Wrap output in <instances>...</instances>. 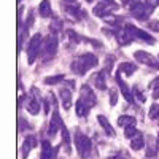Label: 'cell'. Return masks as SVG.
Returning <instances> with one entry per match:
<instances>
[{
  "mask_svg": "<svg viewBox=\"0 0 159 159\" xmlns=\"http://www.w3.org/2000/svg\"><path fill=\"white\" fill-rule=\"evenodd\" d=\"M97 65H99V59L94 54H91V52H86V54H81L72 62V70H73V73L83 76V75H86V72L89 69H94Z\"/></svg>",
  "mask_w": 159,
  "mask_h": 159,
  "instance_id": "obj_1",
  "label": "cell"
},
{
  "mask_svg": "<svg viewBox=\"0 0 159 159\" xmlns=\"http://www.w3.org/2000/svg\"><path fill=\"white\" fill-rule=\"evenodd\" d=\"M73 140H75V147H76L78 156L81 159H88L91 156V151H92V143H91L89 137H86L81 130L76 129Z\"/></svg>",
  "mask_w": 159,
  "mask_h": 159,
  "instance_id": "obj_2",
  "label": "cell"
},
{
  "mask_svg": "<svg viewBox=\"0 0 159 159\" xmlns=\"http://www.w3.org/2000/svg\"><path fill=\"white\" fill-rule=\"evenodd\" d=\"M43 42L45 40L42 38V34H35L30 38L29 46H27V62L29 64H34L37 61V57L40 56V52L43 49Z\"/></svg>",
  "mask_w": 159,
  "mask_h": 159,
  "instance_id": "obj_3",
  "label": "cell"
},
{
  "mask_svg": "<svg viewBox=\"0 0 159 159\" xmlns=\"http://www.w3.org/2000/svg\"><path fill=\"white\" fill-rule=\"evenodd\" d=\"M42 51H43L45 61H49L56 56V52H57V37H56V34H51L45 38Z\"/></svg>",
  "mask_w": 159,
  "mask_h": 159,
  "instance_id": "obj_4",
  "label": "cell"
},
{
  "mask_svg": "<svg viewBox=\"0 0 159 159\" xmlns=\"http://www.w3.org/2000/svg\"><path fill=\"white\" fill-rule=\"evenodd\" d=\"M153 10L154 8H151L147 2H139L137 5H134L130 8V15L134 16L135 19H139V21H145V19H148L150 18V15L153 13Z\"/></svg>",
  "mask_w": 159,
  "mask_h": 159,
  "instance_id": "obj_5",
  "label": "cell"
},
{
  "mask_svg": "<svg viewBox=\"0 0 159 159\" xmlns=\"http://www.w3.org/2000/svg\"><path fill=\"white\" fill-rule=\"evenodd\" d=\"M80 100H81L88 108H92V107L97 103L96 94L92 92V89H91L88 84H83L81 89H80Z\"/></svg>",
  "mask_w": 159,
  "mask_h": 159,
  "instance_id": "obj_6",
  "label": "cell"
},
{
  "mask_svg": "<svg viewBox=\"0 0 159 159\" xmlns=\"http://www.w3.org/2000/svg\"><path fill=\"white\" fill-rule=\"evenodd\" d=\"M134 57H135L139 62L148 65V67H151V69H154V70H159V61H156V57L151 56L150 52H147V51H135V52H134Z\"/></svg>",
  "mask_w": 159,
  "mask_h": 159,
  "instance_id": "obj_7",
  "label": "cell"
},
{
  "mask_svg": "<svg viewBox=\"0 0 159 159\" xmlns=\"http://www.w3.org/2000/svg\"><path fill=\"white\" fill-rule=\"evenodd\" d=\"M130 35L132 38H137V40H142V42H147V43H154V38L148 34V32H145L139 27H135V25H132V24H127L126 27H124Z\"/></svg>",
  "mask_w": 159,
  "mask_h": 159,
  "instance_id": "obj_8",
  "label": "cell"
},
{
  "mask_svg": "<svg viewBox=\"0 0 159 159\" xmlns=\"http://www.w3.org/2000/svg\"><path fill=\"white\" fill-rule=\"evenodd\" d=\"M115 80H116V83H118L119 89H121V94L124 96V99H126L129 103H134V99H135V96H134V92H130L129 86L124 83V80L121 78V72L115 75Z\"/></svg>",
  "mask_w": 159,
  "mask_h": 159,
  "instance_id": "obj_9",
  "label": "cell"
},
{
  "mask_svg": "<svg viewBox=\"0 0 159 159\" xmlns=\"http://www.w3.org/2000/svg\"><path fill=\"white\" fill-rule=\"evenodd\" d=\"M62 119H61V115L57 111V108L54 107V113H52V118H51V121H49V126H48V135H54L56 132L62 127Z\"/></svg>",
  "mask_w": 159,
  "mask_h": 159,
  "instance_id": "obj_10",
  "label": "cell"
},
{
  "mask_svg": "<svg viewBox=\"0 0 159 159\" xmlns=\"http://www.w3.org/2000/svg\"><path fill=\"white\" fill-rule=\"evenodd\" d=\"M37 147V139L34 137V135H29L27 139L24 140V143H22V151H21V156H22V159H27V156H29V153L34 150Z\"/></svg>",
  "mask_w": 159,
  "mask_h": 159,
  "instance_id": "obj_11",
  "label": "cell"
},
{
  "mask_svg": "<svg viewBox=\"0 0 159 159\" xmlns=\"http://www.w3.org/2000/svg\"><path fill=\"white\" fill-rule=\"evenodd\" d=\"M57 157V148H52L49 142L42 143V157L40 159H56Z\"/></svg>",
  "mask_w": 159,
  "mask_h": 159,
  "instance_id": "obj_12",
  "label": "cell"
},
{
  "mask_svg": "<svg viewBox=\"0 0 159 159\" xmlns=\"http://www.w3.org/2000/svg\"><path fill=\"white\" fill-rule=\"evenodd\" d=\"M59 96H61V102H62L64 110H69L72 107V91L67 89V88H62Z\"/></svg>",
  "mask_w": 159,
  "mask_h": 159,
  "instance_id": "obj_13",
  "label": "cell"
},
{
  "mask_svg": "<svg viewBox=\"0 0 159 159\" xmlns=\"http://www.w3.org/2000/svg\"><path fill=\"white\" fill-rule=\"evenodd\" d=\"M108 7H110L108 3L102 2V3L96 5L92 11H94V15H96V16H99V18H103V19H105V18H108V16L111 15V10H110Z\"/></svg>",
  "mask_w": 159,
  "mask_h": 159,
  "instance_id": "obj_14",
  "label": "cell"
},
{
  "mask_svg": "<svg viewBox=\"0 0 159 159\" xmlns=\"http://www.w3.org/2000/svg\"><path fill=\"white\" fill-rule=\"evenodd\" d=\"M65 11H67L69 15H72L75 19L84 18V11L78 7V3H67V7H65Z\"/></svg>",
  "mask_w": 159,
  "mask_h": 159,
  "instance_id": "obj_15",
  "label": "cell"
},
{
  "mask_svg": "<svg viewBox=\"0 0 159 159\" xmlns=\"http://www.w3.org/2000/svg\"><path fill=\"white\" fill-rule=\"evenodd\" d=\"M61 130H62V145H64V148H65V153L70 154V153H72V147H70V142H72V139H70V132H69V129L65 127L64 124H62Z\"/></svg>",
  "mask_w": 159,
  "mask_h": 159,
  "instance_id": "obj_16",
  "label": "cell"
},
{
  "mask_svg": "<svg viewBox=\"0 0 159 159\" xmlns=\"http://www.w3.org/2000/svg\"><path fill=\"white\" fill-rule=\"evenodd\" d=\"M116 40H118V43L121 45V46H126V45H129L134 38H132V35L124 29V30H118V32H116Z\"/></svg>",
  "mask_w": 159,
  "mask_h": 159,
  "instance_id": "obj_17",
  "label": "cell"
},
{
  "mask_svg": "<svg viewBox=\"0 0 159 159\" xmlns=\"http://www.w3.org/2000/svg\"><path fill=\"white\" fill-rule=\"evenodd\" d=\"M38 13H40V16L45 18V19L52 16V11H51V3H49V0H42V3H40V7H38Z\"/></svg>",
  "mask_w": 159,
  "mask_h": 159,
  "instance_id": "obj_18",
  "label": "cell"
},
{
  "mask_svg": "<svg viewBox=\"0 0 159 159\" xmlns=\"http://www.w3.org/2000/svg\"><path fill=\"white\" fill-rule=\"evenodd\" d=\"M97 121H99V124L102 126V129L107 132V135H108V137H115V129L110 126V123H108V119H107V118L102 116V115H99V116H97Z\"/></svg>",
  "mask_w": 159,
  "mask_h": 159,
  "instance_id": "obj_19",
  "label": "cell"
},
{
  "mask_svg": "<svg viewBox=\"0 0 159 159\" xmlns=\"http://www.w3.org/2000/svg\"><path fill=\"white\" fill-rule=\"evenodd\" d=\"M118 69H119V72H121V73H126L127 76H130V75H134V73H135L137 65H135V64H132V62H121Z\"/></svg>",
  "mask_w": 159,
  "mask_h": 159,
  "instance_id": "obj_20",
  "label": "cell"
},
{
  "mask_svg": "<svg viewBox=\"0 0 159 159\" xmlns=\"http://www.w3.org/2000/svg\"><path fill=\"white\" fill-rule=\"evenodd\" d=\"M94 84L99 89H105V88H107V72H105V70L99 72L96 75V78H94Z\"/></svg>",
  "mask_w": 159,
  "mask_h": 159,
  "instance_id": "obj_21",
  "label": "cell"
},
{
  "mask_svg": "<svg viewBox=\"0 0 159 159\" xmlns=\"http://www.w3.org/2000/svg\"><path fill=\"white\" fill-rule=\"evenodd\" d=\"M137 123V119L134 116H127V115H123V116H119L118 118V126H121V127H127V126H135Z\"/></svg>",
  "mask_w": 159,
  "mask_h": 159,
  "instance_id": "obj_22",
  "label": "cell"
},
{
  "mask_svg": "<svg viewBox=\"0 0 159 159\" xmlns=\"http://www.w3.org/2000/svg\"><path fill=\"white\" fill-rule=\"evenodd\" d=\"M143 145H145V139H143V135H142V134L135 135L134 139H130V148H132V150L139 151V150H142V148H143Z\"/></svg>",
  "mask_w": 159,
  "mask_h": 159,
  "instance_id": "obj_23",
  "label": "cell"
},
{
  "mask_svg": "<svg viewBox=\"0 0 159 159\" xmlns=\"http://www.w3.org/2000/svg\"><path fill=\"white\" fill-rule=\"evenodd\" d=\"M40 105H42V102H40L38 99H32L29 100V105H27V110L30 115H38L40 111Z\"/></svg>",
  "mask_w": 159,
  "mask_h": 159,
  "instance_id": "obj_24",
  "label": "cell"
},
{
  "mask_svg": "<svg viewBox=\"0 0 159 159\" xmlns=\"http://www.w3.org/2000/svg\"><path fill=\"white\" fill-rule=\"evenodd\" d=\"M75 108H76V115H78L80 118H84V116L88 115V111H89V108H88L80 99H78V102H76V107H75Z\"/></svg>",
  "mask_w": 159,
  "mask_h": 159,
  "instance_id": "obj_25",
  "label": "cell"
},
{
  "mask_svg": "<svg viewBox=\"0 0 159 159\" xmlns=\"http://www.w3.org/2000/svg\"><path fill=\"white\" fill-rule=\"evenodd\" d=\"M64 80H65V76H64V75H54V76H48V78H45V84H48V86H52V84H57V83L64 81Z\"/></svg>",
  "mask_w": 159,
  "mask_h": 159,
  "instance_id": "obj_26",
  "label": "cell"
},
{
  "mask_svg": "<svg viewBox=\"0 0 159 159\" xmlns=\"http://www.w3.org/2000/svg\"><path fill=\"white\" fill-rule=\"evenodd\" d=\"M140 132L135 129V126H127L126 129H124V135L127 137V139H134L135 135H139Z\"/></svg>",
  "mask_w": 159,
  "mask_h": 159,
  "instance_id": "obj_27",
  "label": "cell"
},
{
  "mask_svg": "<svg viewBox=\"0 0 159 159\" xmlns=\"http://www.w3.org/2000/svg\"><path fill=\"white\" fill-rule=\"evenodd\" d=\"M150 118L151 119H159V103H153L150 107Z\"/></svg>",
  "mask_w": 159,
  "mask_h": 159,
  "instance_id": "obj_28",
  "label": "cell"
},
{
  "mask_svg": "<svg viewBox=\"0 0 159 159\" xmlns=\"http://www.w3.org/2000/svg\"><path fill=\"white\" fill-rule=\"evenodd\" d=\"M67 37L72 40L73 43H80V42H81V37H80L75 30H72V29H69V30H67Z\"/></svg>",
  "mask_w": 159,
  "mask_h": 159,
  "instance_id": "obj_29",
  "label": "cell"
},
{
  "mask_svg": "<svg viewBox=\"0 0 159 159\" xmlns=\"http://www.w3.org/2000/svg\"><path fill=\"white\" fill-rule=\"evenodd\" d=\"M116 102H118V91L116 89H110V105L115 107Z\"/></svg>",
  "mask_w": 159,
  "mask_h": 159,
  "instance_id": "obj_30",
  "label": "cell"
},
{
  "mask_svg": "<svg viewBox=\"0 0 159 159\" xmlns=\"http://www.w3.org/2000/svg\"><path fill=\"white\" fill-rule=\"evenodd\" d=\"M25 27H27V29H30L32 27V25H34V11L30 10L29 11V15H27V18H25Z\"/></svg>",
  "mask_w": 159,
  "mask_h": 159,
  "instance_id": "obj_31",
  "label": "cell"
},
{
  "mask_svg": "<svg viewBox=\"0 0 159 159\" xmlns=\"http://www.w3.org/2000/svg\"><path fill=\"white\" fill-rule=\"evenodd\" d=\"M148 27L153 32H159V21H150L148 22Z\"/></svg>",
  "mask_w": 159,
  "mask_h": 159,
  "instance_id": "obj_32",
  "label": "cell"
},
{
  "mask_svg": "<svg viewBox=\"0 0 159 159\" xmlns=\"http://www.w3.org/2000/svg\"><path fill=\"white\" fill-rule=\"evenodd\" d=\"M49 29L54 30V34H56V32L61 29V21H59V19H54V21H52V24L49 25Z\"/></svg>",
  "mask_w": 159,
  "mask_h": 159,
  "instance_id": "obj_33",
  "label": "cell"
},
{
  "mask_svg": "<svg viewBox=\"0 0 159 159\" xmlns=\"http://www.w3.org/2000/svg\"><path fill=\"white\" fill-rule=\"evenodd\" d=\"M113 61H115V57H113V56H108V57H107V67L103 69L107 73H108V72L111 70V67H113Z\"/></svg>",
  "mask_w": 159,
  "mask_h": 159,
  "instance_id": "obj_34",
  "label": "cell"
},
{
  "mask_svg": "<svg viewBox=\"0 0 159 159\" xmlns=\"http://www.w3.org/2000/svg\"><path fill=\"white\" fill-rule=\"evenodd\" d=\"M134 96H135V97H137V100H140V102H145V100H147V99H145V96L140 92V89H139V88H134Z\"/></svg>",
  "mask_w": 159,
  "mask_h": 159,
  "instance_id": "obj_35",
  "label": "cell"
},
{
  "mask_svg": "<svg viewBox=\"0 0 159 159\" xmlns=\"http://www.w3.org/2000/svg\"><path fill=\"white\" fill-rule=\"evenodd\" d=\"M121 2H123V5H126V7L130 10L134 5H137V3H139V0H121Z\"/></svg>",
  "mask_w": 159,
  "mask_h": 159,
  "instance_id": "obj_36",
  "label": "cell"
},
{
  "mask_svg": "<svg viewBox=\"0 0 159 159\" xmlns=\"http://www.w3.org/2000/svg\"><path fill=\"white\" fill-rule=\"evenodd\" d=\"M25 127H27V124H25V121H24V118L21 116V118H19V132H22V130H24Z\"/></svg>",
  "mask_w": 159,
  "mask_h": 159,
  "instance_id": "obj_37",
  "label": "cell"
},
{
  "mask_svg": "<svg viewBox=\"0 0 159 159\" xmlns=\"http://www.w3.org/2000/svg\"><path fill=\"white\" fill-rule=\"evenodd\" d=\"M150 88H153V89H157V88H159V76H157L156 80H153L151 84H150Z\"/></svg>",
  "mask_w": 159,
  "mask_h": 159,
  "instance_id": "obj_38",
  "label": "cell"
},
{
  "mask_svg": "<svg viewBox=\"0 0 159 159\" xmlns=\"http://www.w3.org/2000/svg\"><path fill=\"white\" fill-rule=\"evenodd\" d=\"M147 3L151 7V8H156L159 5V0H147Z\"/></svg>",
  "mask_w": 159,
  "mask_h": 159,
  "instance_id": "obj_39",
  "label": "cell"
},
{
  "mask_svg": "<svg viewBox=\"0 0 159 159\" xmlns=\"http://www.w3.org/2000/svg\"><path fill=\"white\" fill-rule=\"evenodd\" d=\"M43 108H45V113H49V103L45 99H43Z\"/></svg>",
  "mask_w": 159,
  "mask_h": 159,
  "instance_id": "obj_40",
  "label": "cell"
},
{
  "mask_svg": "<svg viewBox=\"0 0 159 159\" xmlns=\"http://www.w3.org/2000/svg\"><path fill=\"white\" fill-rule=\"evenodd\" d=\"M102 2H105V3H108L110 7H116V2H115V0H102Z\"/></svg>",
  "mask_w": 159,
  "mask_h": 159,
  "instance_id": "obj_41",
  "label": "cell"
},
{
  "mask_svg": "<svg viewBox=\"0 0 159 159\" xmlns=\"http://www.w3.org/2000/svg\"><path fill=\"white\" fill-rule=\"evenodd\" d=\"M153 97H154V99H159V88H157V89H154V92H153Z\"/></svg>",
  "mask_w": 159,
  "mask_h": 159,
  "instance_id": "obj_42",
  "label": "cell"
},
{
  "mask_svg": "<svg viewBox=\"0 0 159 159\" xmlns=\"http://www.w3.org/2000/svg\"><path fill=\"white\" fill-rule=\"evenodd\" d=\"M157 151H159V135H157Z\"/></svg>",
  "mask_w": 159,
  "mask_h": 159,
  "instance_id": "obj_43",
  "label": "cell"
},
{
  "mask_svg": "<svg viewBox=\"0 0 159 159\" xmlns=\"http://www.w3.org/2000/svg\"><path fill=\"white\" fill-rule=\"evenodd\" d=\"M86 2H88V3H92V0H86Z\"/></svg>",
  "mask_w": 159,
  "mask_h": 159,
  "instance_id": "obj_44",
  "label": "cell"
},
{
  "mask_svg": "<svg viewBox=\"0 0 159 159\" xmlns=\"http://www.w3.org/2000/svg\"><path fill=\"white\" fill-rule=\"evenodd\" d=\"M19 2H22V0H19Z\"/></svg>",
  "mask_w": 159,
  "mask_h": 159,
  "instance_id": "obj_45",
  "label": "cell"
}]
</instances>
